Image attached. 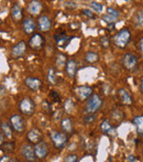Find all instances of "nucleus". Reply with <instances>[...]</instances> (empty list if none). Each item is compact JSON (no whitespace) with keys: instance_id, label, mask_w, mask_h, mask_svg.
<instances>
[{"instance_id":"nucleus-1","label":"nucleus","mask_w":143,"mask_h":162,"mask_svg":"<svg viewBox=\"0 0 143 162\" xmlns=\"http://www.w3.org/2000/svg\"><path fill=\"white\" fill-rule=\"evenodd\" d=\"M131 40V32L128 29H121L118 33L112 38V41L115 45L119 49H124L129 44Z\"/></svg>"},{"instance_id":"nucleus-2","label":"nucleus","mask_w":143,"mask_h":162,"mask_svg":"<svg viewBox=\"0 0 143 162\" xmlns=\"http://www.w3.org/2000/svg\"><path fill=\"white\" fill-rule=\"evenodd\" d=\"M50 139H51L52 143L56 149H63L65 148V146L67 145L68 142V137L64 132H60L56 130L50 132Z\"/></svg>"},{"instance_id":"nucleus-3","label":"nucleus","mask_w":143,"mask_h":162,"mask_svg":"<svg viewBox=\"0 0 143 162\" xmlns=\"http://www.w3.org/2000/svg\"><path fill=\"white\" fill-rule=\"evenodd\" d=\"M102 106V99L98 94H92L90 97L88 98L87 105L85 107V112L87 115L89 114H96L98 112L100 107Z\"/></svg>"},{"instance_id":"nucleus-4","label":"nucleus","mask_w":143,"mask_h":162,"mask_svg":"<svg viewBox=\"0 0 143 162\" xmlns=\"http://www.w3.org/2000/svg\"><path fill=\"white\" fill-rule=\"evenodd\" d=\"M19 109L24 116H32L35 112V104L30 97H24L19 103Z\"/></svg>"},{"instance_id":"nucleus-5","label":"nucleus","mask_w":143,"mask_h":162,"mask_svg":"<svg viewBox=\"0 0 143 162\" xmlns=\"http://www.w3.org/2000/svg\"><path fill=\"white\" fill-rule=\"evenodd\" d=\"M122 65L123 68L128 70L129 72L136 71L138 68V58L134 54L132 53H126L122 58Z\"/></svg>"},{"instance_id":"nucleus-6","label":"nucleus","mask_w":143,"mask_h":162,"mask_svg":"<svg viewBox=\"0 0 143 162\" xmlns=\"http://www.w3.org/2000/svg\"><path fill=\"white\" fill-rule=\"evenodd\" d=\"M10 126L11 128H12V130H14L18 134H21L25 129V122L22 118V116L14 114V115H12L10 117Z\"/></svg>"},{"instance_id":"nucleus-7","label":"nucleus","mask_w":143,"mask_h":162,"mask_svg":"<svg viewBox=\"0 0 143 162\" xmlns=\"http://www.w3.org/2000/svg\"><path fill=\"white\" fill-rule=\"evenodd\" d=\"M34 152H35V157L38 159H45L48 154V146L46 142L41 141L36 143L34 147Z\"/></svg>"},{"instance_id":"nucleus-8","label":"nucleus","mask_w":143,"mask_h":162,"mask_svg":"<svg viewBox=\"0 0 143 162\" xmlns=\"http://www.w3.org/2000/svg\"><path fill=\"white\" fill-rule=\"evenodd\" d=\"M21 154L29 162H34L35 159H36L35 152H34V148L31 145H29V143L23 145V147L21 148Z\"/></svg>"},{"instance_id":"nucleus-9","label":"nucleus","mask_w":143,"mask_h":162,"mask_svg":"<svg viewBox=\"0 0 143 162\" xmlns=\"http://www.w3.org/2000/svg\"><path fill=\"white\" fill-rule=\"evenodd\" d=\"M27 51V44L24 41H19L17 44H14L12 50H11V56L13 58H18L23 56Z\"/></svg>"},{"instance_id":"nucleus-10","label":"nucleus","mask_w":143,"mask_h":162,"mask_svg":"<svg viewBox=\"0 0 143 162\" xmlns=\"http://www.w3.org/2000/svg\"><path fill=\"white\" fill-rule=\"evenodd\" d=\"M76 95H77V98L80 101L87 100L92 95V89L90 86H79L76 89Z\"/></svg>"},{"instance_id":"nucleus-11","label":"nucleus","mask_w":143,"mask_h":162,"mask_svg":"<svg viewBox=\"0 0 143 162\" xmlns=\"http://www.w3.org/2000/svg\"><path fill=\"white\" fill-rule=\"evenodd\" d=\"M29 45L33 50H40L44 45V39L40 33H35L31 37L30 41H29Z\"/></svg>"},{"instance_id":"nucleus-12","label":"nucleus","mask_w":143,"mask_h":162,"mask_svg":"<svg viewBox=\"0 0 143 162\" xmlns=\"http://www.w3.org/2000/svg\"><path fill=\"white\" fill-rule=\"evenodd\" d=\"M42 9H43V4L41 1H38V0H32L28 4V11L32 16H39L41 14Z\"/></svg>"},{"instance_id":"nucleus-13","label":"nucleus","mask_w":143,"mask_h":162,"mask_svg":"<svg viewBox=\"0 0 143 162\" xmlns=\"http://www.w3.org/2000/svg\"><path fill=\"white\" fill-rule=\"evenodd\" d=\"M27 139L31 143H39L42 141V132L38 128H32L27 134Z\"/></svg>"},{"instance_id":"nucleus-14","label":"nucleus","mask_w":143,"mask_h":162,"mask_svg":"<svg viewBox=\"0 0 143 162\" xmlns=\"http://www.w3.org/2000/svg\"><path fill=\"white\" fill-rule=\"evenodd\" d=\"M22 28H23V32L27 35L29 34H32L36 28V23H35V20L33 18H27L24 19L23 23H22Z\"/></svg>"},{"instance_id":"nucleus-15","label":"nucleus","mask_w":143,"mask_h":162,"mask_svg":"<svg viewBox=\"0 0 143 162\" xmlns=\"http://www.w3.org/2000/svg\"><path fill=\"white\" fill-rule=\"evenodd\" d=\"M38 22H39V29L42 32H48L52 28V21L46 14H43V16H41V17L39 18Z\"/></svg>"},{"instance_id":"nucleus-16","label":"nucleus","mask_w":143,"mask_h":162,"mask_svg":"<svg viewBox=\"0 0 143 162\" xmlns=\"http://www.w3.org/2000/svg\"><path fill=\"white\" fill-rule=\"evenodd\" d=\"M65 70H66V73L71 78H74L76 75V72H77V63L74 58H71V60H67L66 62V65H65Z\"/></svg>"},{"instance_id":"nucleus-17","label":"nucleus","mask_w":143,"mask_h":162,"mask_svg":"<svg viewBox=\"0 0 143 162\" xmlns=\"http://www.w3.org/2000/svg\"><path fill=\"white\" fill-rule=\"evenodd\" d=\"M24 84L31 91H38L42 86V82L36 77H27L24 80Z\"/></svg>"},{"instance_id":"nucleus-18","label":"nucleus","mask_w":143,"mask_h":162,"mask_svg":"<svg viewBox=\"0 0 143 162\" xmlns=\"http://www.w3.org/2000/svg\"><path fill=\"white\" fill-rule=\"evenodd\" d=\"M11 17H12V19L16 22H19V21L22 20V18H23V10H22V7L19 4H14L11 7Z\"/></svg>"},{"instance_id":"nucleus-19","label":"nucleus","mask_w":143,"mask_h":162,"mask_svg":"<svg viewBox=\"0 0 143 162\" xmlns=\"http://www.w3.org/2000/svg\"><path fill=\"white\" fill-rule=\"evenodd\" d=\"M118 95H119L120 101H121L123 105L130 106V105L132 104V101H133L132 97H131L130 93L127 91V89H124V88H121V89H119V92H118Z\"/></svg>"},{"instance_id":"nucleus-20","label":"nucleus","mask_w":143,"mask_h":162,"mask_svg":"<svg viewBox=\"0 0 143 162\" xmlns=\"http://www.w3.org/2000/svg\"><path fill=\"white\" fill-rule=\"evenodd\" d=\"M61 127L64 134H74V126L71 118H63L61 122Z\"/></svg>"},{"instance_id":"nucleus-21","label":"nucleus","mask_w":143,"mask_h":162,"mask_svg":"<svg viewBox=\"0 0 143 162\" xmlns=\"http://www.w3.org/2000/svg\"><path fill=\"white\" fill-rule=\"evenodd\" d=\"M132 122H133V125L136 126V132H138L140 136H142L143 135V116H136V117H134Z\"/></svg>"},{"instance_id":"nucleus-22","label":"nucleus","mask_w":143,"mask_h":162,"mask_svg":"<svg viewBox=\"0 0 143 162\" xmlns=\"http://www.w3.org/2000/svg\"><path fill=\"white\" fill-rule=\"evenodd\" d=\"M0 128H1V132L4 134V136L6 138L10 139L12 137V128H11V126L9 125V122H1V126H0Z\"/></svg>"},{"instance_id":"nucleus-23","label":"nucleus","mask_w":143,"mask_h":162,"mask_svg":"<svg viewBox=\"0 0 143 162\" xmlns=\"http://www.w3.org/2000/svg\"><path fill=\"white\" fill-rule=\"evenodd\" d=\"M85 60L89 64H94L99 61V55L95 52H87L85 55Z\"/></svg>"},{"instance_id":"nucleus-24","label":"nucleus","mask_w":143,"mask_h":162,"mask_svg":"<svg viewBox=\"0 0 143 162\" xmlns=\"http://www.w3.org/2000/svg\"><path fill=\"white\" fill-rule=\"evenodd\" d=\"M133 23L138 28H143V12H138L133 17Z\"/></svg>"},{"instance_id":"nucleus-25","label":"nucleus","mask_w":143,"mask_h":162,"mask_svg":"<svg viewBox=\"0 0 143 162\" xmlns=\"http://www.w3.org/2000/svg\"><path fill=\"white\" fill-rule=\"evenodd\" d=\"M66 62H67V60H66V56H65L64 54H57V58H56V68H62L63 66H65L66 65Z\"/></svg>"},{"instance_id":"nucleus-26","label":"nucleus","mask_w":143,"mask_h":162,"mask_svg":"<svg viewBox=\"0 0 143 162\" xmlns=\"http://www.w3.org/2000/svg\"><path fill=\"white\" fill-rule=\"evenodd\" d=\"M100 130H101L104 134H109L111 130H112V126L108 120H104V122L100 124Z\"/></svg>"},{"instance_id":"nucleus-27","label":"nucleus","mask_w":143,"mask_h":162,"mask_svg":"<svg viewBox=\"0 0 143 162\" xmlns=\"http://www.w3.org/2000/svg\"><path fill=\"white\" fill-rule=\"evenodd\" d=\"M48 81L51 83V84H56V72L53 68H48Z\"/></svg>"},{"instance_id":"nucleus-28","label":"nucleus","mask_w":143,"mask_h":162,"mask_svg":"<svg viewBox=\"0 0 143 162\" xmlns=\"http://www.w3.org/2000/svg\"><path fill=\"white\" fill-rule=\"evenodd\" d=\"M89 6H90V8H92L95 12H97V14L102 12V9H104L102 4H100V2H96V1H92V2L89 4Z\"/></svg>"},{"instance_id":"nucleus-29","label":"nucleus","mask_w":143,"mask_h":162,"mask_svg":"<svg viewBox=\"0 0 143 162\" xmlns=\"http://www.w3.org/2000/svg\"><path fill=\"white\" fill-rule=\"evenodd\" d=\"M74 107H75V105H74V101L72 100V99H66V101H65L64 104V109L66 110L67 112H73V109H74Z\"/></svg>"},{"instance_id":"nucleus-30","label":"nucleus","mask_w":143,"mask_h":162,"mask_svg":"<svg viewBox=\"0 0 143 162\" xmlns=\"http://www.w3.org/2000/svg\"><path fill=\"white\" fill-rule=\"evenodd\" d=\"M107 14L108 16H110V17H112L115 18V19H117L118 20V18L120 17V14H119V11L116 10L115 8H107Z\"/></svg>"},{"instance_id":"nucleus-31","label":"nucleus","mask_w":143,"mask_h":162,"mask_svg":"<svg viewBox=\"0 0 143 162\" xmlns=\"http://www.w3.org/2000/svg\"><path fill=\"white\" fill-rule=\"evenodd\" d=\"M101 19H102V21H104V22H106L107 24H115V23H116V21H117V19H115V18H112V17H110V16H108L107 14H104V16L101 17Z\"/></svg>"},{"instance_id":"nucleus-32","label":"nucleus","mask_w":143,"mask_h":162,"mask_svg":"<svg viewBox=\"0 0 143 162\" xmlns=\"http://www.w3.org/2000/svg\"><path fill=\"white\" fill-rule=\"evenodd\" d=\"M95 119H96L95 114H89V115H86L85 117H84V124H85V125L92 124V122H95Z\"/></svg>"},{"instance_id":"nucleus-33","label":"nucleus","mask_w":143,"mask_h":162,"mask_svg":"<svg viewBox=\"0 0 143 162\" xmlns=\"http://www.w3.org/2000/svg\"><path fill=\"white\" fill-rule=\"evenodd\" d=\"M100 44L104 49H108L110 46V39L108 37H102L100 39Z\"/></svg>"},{"instance_id":"nucleus-34","label":"nucleus","mask_w":143,"mask_h":162,"mask_svg":"<svg viewBox=\"0 0 143 162\" xmlns=\"http://www.w3.org/2000/svg\"><path fill=\"white\" fill-rule=\"evenodd\" d=\"M77 161H78V157L76 154H68L64 159V162H77Z\"/></svg>"},{"instance_id":"nucleus-35","label":"nucleus","mask_w":143,"mask_h":162,"mask_svg":"<svg viewBox=\"0 0 143 162\" xmlns=\"http://www.w3.org/2000/svg\"><path fill=\"white\" fill-rule=\"evenodd\" d=\"M82 12H83V14H84L85 17L89 18V19H95V14H92L90 10H88V9H83Z\"/></svg>"},{"instance_id":"nucleus-36","label":"nucleus","mask_w":143,"mask_h":162,"mask_svg":"<svg viewBox=\"0 0 143 162\" xmlns=\"http://www.w3.org/2000/svg\"><path fill=\"white\" fill-rule=\"evenodd\" d=\"M64 4L67 8H71V9H75V8H77V4H76V2H74V1H65Z\"/></svg>"},{"instance_id":"nucleus-37","label":"nucleus","mask_w":143,"mask_h":162,"mask_svg":"<svg viewBox=\"0 0 143 162\" xmlns=\"http://www.w3.org/2000/svg\"><path fill=\"white\" fill-rule=\"evenodd\" d=\"M51 97L53 98V101H60V95L56 93V92H54V91H52L51 92Z\"/></svg>"},{"instance_id":"nucleus-38","label":"nucleus","mask_w":143,"mask_h":162,"mask_svg":"<svg viewBox=\"0 0 143 162\" xmlns=\"http://www.w3.org/2000/svg\"><path fill=\"white\" fill-rule=\"evenodd\" d=\"M42 106H43V109L44 110H51V105L48 104V100H43V103H42Z\"/></svg>"},{"instance_id":"nucleus-39","label":"nucleus","mask_w":143,"mask_h":162,"mask_svg":"<svg viewBox=\"0 0 143 162\" xmlns=\"http://www.w3.org/2000/svg\"><path fill=\"white\" fill-rule=\"evenodd\" d=\"M10 161V158H9V155H4V157H2V158L0 159V162H9Z\"/></svg>"},{"instance_id":"nucleus-40","label":"nucleus","mask_w":143,"mask_h":162,"mask_svg":"<svg viewBox=\"0 0 143 162\" xmlns=\"http://www.w3.org/2000/svg\"><path fill=\"white\" fill-rule=\"evenodd\" d=\"M4 136L2 132L0 131V147L4 145Z\"/></svg>"},{"instance_id":"nucleus-41","label":"nucleus","mask_w":143,"mask_h":162,"mask_svg":"<svg viewBox=\"0 0 143 162\" xmlns=\"http://www.w3.org/2000/svg\"><path fill=\"white\" fill-rule=\"evenodd\" d=\"M139 50L143 53V38L140 40V42H139Z\"/></svg>"},{"instance_id":"nucleus-42","label":"nucleus","mask_w":143,"mask_h":162,"mask_svg":"<svg viewBox=\"0 0 143 162\" xmlns=\"http://www.w3.org/2000/svg\"><path fill=\"white\" fill-rule=\"evenodd\" d=\"M4 87L0 85V97H1V96H4Z\"/></svg>"},{"instance_id":"nucleus-43","label":"nucleus","mask_w":143,"mask_h":162,"mask_svg":"<svg viewBox=\"0 0 143 162\" xmlns=\"http://www.w3.org/2000/svg\"><path fill=\"white\" fill-rule=\"evenodd\" d=\"M140 89H141V92L143 93V80L141 81V85H140Z\"/></svg>"},{"instance_id":"nucleus-44","label":"nucleus","mask_w":143,"mask_h":162,"mask_svg":"<svg viewBox=\"0 0 143 162\" xmlns=\"http://www.w3.org/2000/svg\"><path fill=\"white\" fill-rule=\"evenodd\" d=\"M129 160H132V161H133V160H134V157H133V155H130V157H129Z\"/></svg>"},{"instance_id":"nucleus-45","label":"nucleus","mask_w":143,"mask_h":162,"mask_svg":"<svg viewBox=\"0 0 143 162\" xmlns=\"http://www.w3.org/2000/svg\"><path fill=\"white\" fill-rule=\"evenodd\" d=\"M9 162H19V161H17V160H10Z\"/></svg>"},{"instance_id":"nucleus-46","label":"nucleus","mask_w":143,"mask_h":162,"mask_svg":"<svg viewBox=\"0 0 143 162\" xmlns=\"http://www.w3.org/2000/svg\"><path fill=\"white\" fill-rule=\"evenodd\" d=\"M1 23H2V20H1V18H0V26H1Z\"/></svg>"},{"instance_id":"nucleus-47","label":"nucleus","mask_w":143,"mask_h":162,"mask_svg":"<svg viewBox=\"0 0 143 162\" xmlns=\"http://www.w3.org/2000/svg\"><path fill=\"white\" fill-rule=\"evenodd\" d=\"M142 155H143V151H142Z\"/></svg>"}]
</instances>
